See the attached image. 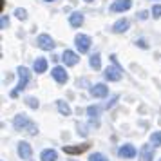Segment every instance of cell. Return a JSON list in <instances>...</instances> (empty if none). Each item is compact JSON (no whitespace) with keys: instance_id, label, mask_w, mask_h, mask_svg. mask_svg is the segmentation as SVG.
Listing matches in <instances>:
<instances>
[{"instance_id":"cell-1","label":"cell","mask_w":161,"mask_h":161,"mask_svg":"<svg viewBox=\"0 0 161 161\" xmlns=\"http://www.w3.org/2000/svg\"><path fill=\"white\" fill-rule=\"evenodd\" d=\"M13 125H15L16 130H25L27 134H31V136H36V134H38V127L33 123L25 114H18V116H15Z\"/></svg>"},{"instance_id":"cell-2","label":"cell","mask_w":161,"mask_h":161,"mask_svg":"<svg viewBox=\"0 0 161 161\" xmlns=\"http://www.w3.org/2000/svg\"><path fill=\"white\" fill-rule=\"evenodd\" d=\"M110 60H112V67H107L105 69V78L109 81H119L121 80V76H123V71H121V67L118 65V60H116V54H110Z\"/></svg>"},{"instance_id":"cell-3","label":"cell","mask_w":161,"mask_h":161,"mask_svg":"<svg viewBox=\"0 0 161 161\" xmlns=\"http://www.w3.org/2000/svg\"><path fill=\"white\" fill-rule=\"evenodd\" d=\"M29 76H31V73H29L27 67H22V65L18 67V85H16V92H18V91H24V89L27 87Z\"/></svg>"},{"instance_id":"cell-4","label":"cell","mask_w":161,"mask_h":161,"mask_svg":"<svg viewBox=\"0 0 161 161\" xmlns=\"http://www.w3.org/2000/svg\"><path fill=\"white\" fill-rule=\"evenodd\" d=\"M74 44H76L80 53H87L91 49V36H87V35H76Z\"/></svg>"},{"instance_id":"cell-5","label":"cell","mask_w":161,"mask_h":161,"mask_svg":"<svg viewBox=\"0 0 161 161\" xmlns=\"http://www.w3.org/2000/svg\"><path fill=\"white\" fill-rule=\"evenodd\" d=\"M136 154H138V150H136V147L130 145V143L121 145L119 148H118V156H119V158H123V159H130V158H134Z\"/></svg>"},{"instance_id":"cell-6","label":"cell","mask_w":161,"mask_h":161,"mask_svg":"<svg viewBox=\"0 0 161 161\" xmlns=\"http://www.w3.org/2000/svg\"><path fill=\"white\" fill-rule=\"evenodd\" d=\"M36 44L40 49H44V51H53L54 49V42H53V38L49 35H40L36 38Z\"/></svg>"},{"instance_id":"cell-7","label":"cell","mask_w":161,"mask_h":161,"mask_svg":"<svg viewBox=\"0 0 161 161\" xmlns=\"http://www.w3.org/2000/svg\"><path fill=\"white\" fill-rule=\"evenodd\" d=\"M18 156L25 161H31V158H33V148H31V145L27 141H20L18 143Z\"/></svg>"},{"instance_id":"cell-8","label":"cell","mask_w":161,"mask_h":161,"mask_svg":"<svg viewBox=\"0 0 161 161\" xmlns=\"http://www.w3.org/2000/svg\"><path fill=\"white\" fill-rule=\"evenodd\" d=\"M130 8H132V0H114L112 6H110V11L112 13H119V11H127Z\"/></svg>"},{"instance_id":"cell-9","label":"cell","mask_w":161,"mask_h":161,"mask_svg":"<svg viewBox=\"0 0 161 161\" xmlns=\"http://www.w3.org/2000/svg\"><path fill=\"white\" fill-rule=\"evenodd\" d=\"M154 158V145H143L139 148V161H152Z\"/></svg>"},{"instance_id":"cell-10","label":"cell","mask_w":161,"mask_h":161,"mask_svg":"<svg viewBox=\"0 0 161 161\" xmlns=\"http://www.w3.org/2000/svg\"><path fill=\"white\" fill-rule=\"evenodd\" d=\"M109 94V87H105L103 83H96L91 87V96L92 98H105Z\"/></svg>"},{"instance_id":"cell-11","label":"cell","mask_w":161,"mask_h":161,"mask_svg":"<svg viewBox=\"0 0 161 161\" xmlns=\"http://www.w3.org/2000/svg\"><path fill=\"white\" fill-rule=\"evenodd\" d=\"M62 60H64V64H65V65L73 67V65H76V64H78V60H80V58H78V54H76V53L65 49V51H64V54H62Z\"/></svg>"},{"instance_id":"cell-12","label":"cell","mask_w":161,"mask_h":161,"mask_svg":"<svg viewBox=\"0 0 161 161\" xmlns=\"http://www.w3.org/2000/svg\"><path fill=\"white\" fill-rule=\"evenodd\" d=\"M51 74H53V78L58 81V83H65V81L69 80V76H67L65 69H64V67H60V65L54 67V69L51 71Z\"/></svg>"},{"instance_id":"cell-13","label":"cell","mask_w":161,"mask_h":161,"mask_svg":"<svg viewBox=\"0 0 161 161\" xmlns=\"http://www.w3.org/2000/svg\"><path fill=\"white\" fill-rule=\"evenodd\" d=\"M127 29H129V20H127V18H119V20L112 25V31H114V33H118V35L125 33Z\"/></svg>"},{"instance_id":"cell-14","label":"cell","mask_w":161,"mask_h":161,"mask_svg":"<svg viewBox=\"0 0 161 161\" xmlns=\"http://www.w3.org/2000/svg\"><path fill=\"white\" fill-rule=\"evenodd\" d=\"M56 159H58V154H56V150H53V148H45L40 154V161H56Z\"/></svg>"},{"instance_id":"cell-15","label":"cell","mask_w":161,"mask_h":161,"mask_svg":"<svg viewBox=\"0 0 161 161\" xmlns=\"http://www.w3.org/2000/svg\"><path fill=\"white\" fill-rule=\"evenodd\" d=\"M89 148L87 143H83V145H76V147H64V152L65 154H81V152H85Z\"/></svg>"},{"instance_id":"cell-16","label":"cell","mask_w":161,"mask_h":161,"mask_svg":"<svg viewBox=\"0 0 161 161\" xmlns=\"http://www.w3.org/2000/svg\"><path fill=\"white\" fill-rule=\"evenodd\" d=\"M33 67H35V73H45V69H47V60L45 58H36L35 64H33Z\"/></svg>"},{"instance_id":"cell-17","label":"cell","mask_w":161,"mask_h":161,"mask_svg":"<svg viewBox=\"0 0 161 161\" xmlns=\"http://www.w3.org/2000/svg\"><path fill=\"white\" fill-rule=\"evenodd\" d=\"M69 24L73 27H80L81 24H83V15L81 13H73V15L69 16Z\"/></svg>"},{"instance_id":"cell-18","label":"cell","mask_w":161,"mask_h":161,"mask_svg":"<svg viewBox=\"0 0 161 161\" xmlns=\"http://www.w3.org/2000/svg\"><path fill=\"white\" fill-rule=\"evenodd\" d=\"M89 64H91V67H92L94 71H98V69L102 67V58H100V53H94V54L91 56V60H89Z\"/></svg>"},{"instance_id":"cell-19","label":"cell","mask_w":161,"mask_h":161,"mask_svg":"<svg viewBox=\"0 0 161 161\" xmlns=\"http://www.w3.org/2000/svg\"><path fill=\"white\" fill-rule=\"evenodd\" d=\"M56 105H58V110H60V114H62V116H69V114H71V107H69L64 100H58Z\"/></svg>"},{"instance_id":"cell-20","label":"cell","mask_w":161,"mask_h":161,"mask_svg":"<svg viewBox=\"0 0 161 161\" xmlns=\"http://www.w3.org/2000/svg\"><path fill=\"white\" fill-rule=\"evenodd\" d=\"M150 143L154 147H161V132H152V136H150Z\"/></svg>"},{"instance_id":"cell-21","label":"cell","mask_w":161,"mask_h":161,"mask_svg":"<svg viewBox=\"0 0 161 161\" xmlns=\"http://www.w3.org/2000/svg\"><path fill=\"white\" fill-rule=\"evenodd\" d=\"M87 114L92 118V119H94V118H98V114H100V107H96V105H91V107H87Z\"/></svg>"},{"instance_id":"cell-22","label":"cell","mask_w":161,"mask_h":161,"mask_svg":"<svg viewBox=\"0 0 161 161\" xmlns=\"http://www.w3.org/2000/svg\"><path fill=\"white\" fill-rule=\"evenodd\" d=\"M25 103H27V107H31V109H38V107H40L38 100H36V98H33V96L25 98Z\"/></svg>"},{"instance_id":"cell-23","label":"cell","mask_w":161,"mask_h":161,"mask_svg":"<svg viewBox=\"0 0 161 161\" xmlns=\"http://www.w3.org/2000/svg\"><path fill=\"white\" fill-rule=\"evenodd\" d=\"M89 161H109V159H107L102 152H94L91 158H89Z\"/></svg>"},{"instance_id":"cell-24","label":"cell","mask_w":161,"mask_h":161,"mask_svg":"<svg viewBox=\"0 0 161 161\" xmlns=\"http://www.w3.org/2000/svg\"><path fill=\"white\" fill-rule=\"evenodd\" d=\"M15 15H16V18H18V20H25V18H27V13H25V9H16L15 11Z\"/></svg>"},{"instance_id":"cell-25","label":"cell","mask_w":161,"mask_h":161,"mask_svg":"<svg viewBox=\"0 0 161 161\" xmlns=\"http://www.w3.org/2000/svg\"><path fill=\"white\" fill-rule=\"evenodd\" d=\"M152 16L154 18H161V6H154L152 8Z\"/></svg>"},{"instance_id":"cell-26","label":"cell","mask_w":161,"mask_h":161,"mask_svg":"<svg viewBox=\"0 0 161 161\" xmlns=\"http://www.w3.org/2000/svg\"><path fill=\"white\" fill-rule=\"evenodd\" d=\"M118 98H119L118 94H114V96H112V100H110V102L107 103V105H105V109H110V107H112V105H114V103L118 102Z\"/></svg>"},{"instance_id":"cell-27","label":"cell","mask_w":161,"mask_h":161,"mask_svg":"<svg viewBox=\"0 0 161 161\" xmlns=\"http://www.w3.org/2000/svg\"><path fill=\"white\" fill-rule=\"evenodd\" d=\"M136 44H138L139 47H141V49H147V47H148V45H147V42H145V40H138Z\"/></svg>"},{"instance_id":"cell-28","label":"cell","mask_w":161,"mask_h":161,"mask_svg":"<svg viewBox=\"0 0 161 161\" xmlns=\"http://www.w3.org/2000/svg\"><path fill=\"white\" fill-rule=\"evenodd\" d=\"M147 16H148L147 11H141V13H139V18H141V20H147Z\"/></svg>"},{"instance_id":"cell-29","label":"cell","mask_w":161,"mask_h":161,"mask_svg":"<svg viewBox=\"0 0 161 161\" xmlns=\"http://www.w3.org/2000/svg\"><path fill=\"white\" fill-rule=\"evenodd\" d=\"M8 18H6V16H2V29H6V25H8Z\"/></svg>"},{"instance_id":"cell-30","label":"cell","mask_w":161,"mask_h":161,"mask_svg":"<svg viewBox=\"0 0 161 161\" xmlns=\"http://www.w3.org/2000/svg\"><path fill=\"white\" fill-rule=\"evenodd\" d=\"M45 2H54V0H45Z\"/></svg>"},{"instance_id":"cell-31","label":"cell","mask_w":161,"mask_h":161,"mask_svg":"<svg viewBox=\"0 0 161 161\" xmlns=\"http://www.w3.org/2000/svg\"><path fill=\"white\" fill-rule=\"evenodd\" d=\"M85 2H92V0H85Z\"/></svg>"},{"instance_id":"cell-32","label":"cell","mask_w":161,"mask_h":161,"mask_svg":"<svg viewBox=\"0 0 161 161\" xmlns=\"http://www.w3.org/2000/svg\"><path fill=\"white\" fill-rule=\"evenodd\" d=\"M159 161H161V159H159Z\"/></svg>"}]
</instances>
